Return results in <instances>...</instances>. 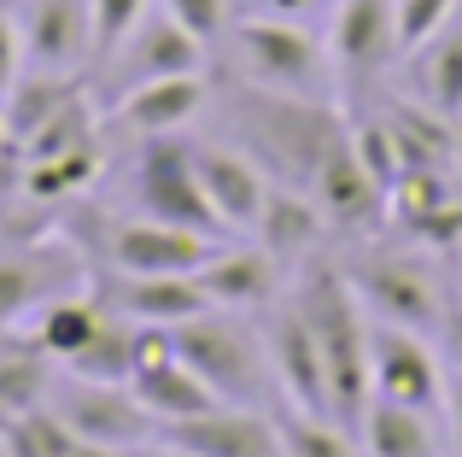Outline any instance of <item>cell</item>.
Masks as SVG:
<instances>
[{"instance_id":"83f0119b","label":"cell","mask_w":462,"mask_h":457,"mask_svg":"<svg viewBox=\"0 0 462 457\" xmlns=\"http://www.w3.org/2000/svg\"><path fill=\"white\" fill-rule=\"evenodd\" d=\"M70 376H94V381H129L135 376V322H124L117 311H106V322L94 329V340L70 358Z\"/></svg>"},{"instance_id":"277c9868","label":"cell","mask_w":462,"mask_h":457,"mask_svg":"<svg viewBox=\"0 0 462 457\" xmlns=\"http://www.w3.org/2000/svg\"><path fill=\"white\" fill-rule=\"evenodd\" d=\"M176 352L199 369L205 387L223 405H263V411L282 405V387H275V369H270V346H263V329H258L252 311L211 305L199 317H188L176 329Z\"/></svg>"},{"instance_id":"9c48e42d","label":"cell","mask_w":462,"mask_h":457,"mask_svg":"<svg viewBox=\"0 0 462 457\" xmlns=\"http://www.w3.org/2000/svg\"><path fill=\"white\" fill-rule=\"evenodd\" d=\"M369 369H374V399H398V405H416V411H439L445 405L451 364H445V346L433 334L374 322L369 329Z\"/></svg>"},{"instance_id":"8d00e7d4","label":"cell","mask_w":462,"mask_h":457,"mask_svg":"<svg viewBox=\"0 0 462 457\" xmlns=\"http://www.w3.org/2000/svg\"><path fill=\"white\" fill-rule=\"evenodd\" d=\"M129 457H193V452L176 446L170 434H152V440H141V446H129Z\"/></svg>"},{"instance_id":"b9f144b4","label":"cell","mask_w":462,"mask_h":457,"mask_svg":"<svg viewBox=\"0 0 462 457\" xmlns=\"http://www.w3.org/2000/svg\"><path fill=\"white\" fill-rule=\"evenodd\" d=\"M0 457H6V446H0Z\"/></svg>"},{"instance_id":"f1b7e54d","label":"cell","mask_w":462,"mask_h":457,"mask_svg":"<svg viewBox=\"0 0 462 457\" xmlns=\"http://www.w3.org/2000/svg\"><path fill=\"white\" fill-rule=\"evenodd\" d=\"M0 446H6V457H70L82 440L70 434V423L53 411V405H30V411H18L6 423Z\"/></svg>"},{"instance_id":"7402d4cb","label":"cell","mask_w":462,"mask_h":457,"mask_svg":"<svg viewBox=\"0 0 462 457\" xmlns=\"http://www.w3.org/2000/svg\"><path fill=\"white\" fill-rule=\"evenodd\" d=\"M357 446H363V457H445L451 440H445L439 411H416V405H398V399H369V411L357 416Z\"/></svg>"},{"instance_id":"ffe728a7","label":"cell","mask_w":462,"mask_h":457,"mask_svg":"<svg viewBox=\"0 0 462 457\" xmlns=\"http://www.w3.org/2000/svg\"><path fill=\"white\" fill-rule=\"evenodd\" d=\"M23 59L30 70H53V77H77L94 59V12L88 0H30L23 12Z\"/></svg>"},{"instance_id":"4fadbf2b","label":"cell","mask_w":462,"mask_h":457,"mask_svg":"<svg viewBox=\"0 0 462 457\" xmlns=\"http://www.w3.org/2000/svg\"><path fill=\"white\" fill-rule=\"evenodd\" d=\"M205 65H211V47H205L193 30H181L164 6H152L135 30L117 42V53L106 59L112 94L135 89V82H152V77H188V70H205Z\"/></svg>"},{"instance_id":"4dcf8cb0","label":"cell","mask_w":462,"mask_h":457,"mask_svg":"<svg viewBox=\"0 0 462 457\" xmlns=\"http://www.w3.org/2000/svg\"><path fill=\"white\" fill-rule=\"evenodd\" d=\"M152 6L158 0H88V12H94V59H112L117 42H124Z\"/></svg>"},{"instance_id":"7a4b0ae2","label":"cell","mask_w":462,"mask_h":457,"mask_svg":"<svg viewBox=\"0 0 462 457\" xmlns=\"http://www.w3.org/2000/svg\"><path fill=\"white\" fill-rule=\"evenodd\" d=\"M228 106H235V147L252 153L270 182L305 188V194H310L316 164L328 159V147L346 135V117L334 112V100L270 94V89H246L240 82L228 94Z\"/></svg>"},{"instance_id":"60d3db41","label":"cell","mask_w":462,"mask_h":457,"mask_svg":"<svg viewBox=\"0 0 462 457\" xmlns=\"http://www.w3.org/2000/svg\"><path fill=\"white\" fill-rule=\"evenodd\" d=\"M6 423H12V411H6V405H0V434H6Z\"/></svg>"},{"instance_id":"603a6c76","label":"cell","mask_w":462,"mask_h":457,"mask_svg":"<svg viewBox=\"0 0 462 457\" xmlns=\"http://www.w3.org/2000/svg\"><path fill=\"white\" fill-rule=\"evenodd\" d=\"M404 94L445 117H462V12L445 23L439 35H428L421 47H410L404 59Z\"/></svg>"},{"instance_id":"30bf717a","label":"cell","mask_w":462,"mask_h":457,"mask_svg":"<svg viewBox=\"0 0 462 457\" xmlns=\"http://www.w3.org/2000/svg\"><path fill=\"white\" fill-rule=\"evenodd\" d=\"M258 329L263 346H270V369H275V387H282V405H299V411H328L334 416V393H328V364H322V346H316L305 311H299L293 287H287L275 305L258 311Z\"/></svg>"},{"instance_id":"d6986e66","label":"cell","mask_w":462,"mask_h":457,"mask_svg":"<svg viewBox=\"0 0 462 457\" xmlns=\"http://www.w3.org/2000/svg\"><path fill=\"white\" fill-rule=\"evenodd\" d=\"M158 434H170L193 457H282L275 411H263V405H211V411L176 428H158Z\"/></svg>"},{"instance_id":"f35d334b","label":"cell","mask_w":462,"mask_h":457,"mask_svg":"<svg viewBox=\"0 0 462 457\" xmlns=\"http://www.w3.org/2000/svg\"><path fill=\"white\" fill-rule=\"evenodd\" d=\"M6 147H18V141H12V129H6V112H0V153Z\"/></svg>"},{"instance_id":"e0dca14e","label":"cell","mask_w":462,"mask_h":457,"mask_svg":"<svg viewBox=\"0 0 462 457\" xmlns=\"http://www.w3.org/2000/svg\"><path fill=\"white\" fill-rule=\"evenodd\" d=\"M310 200L322 206V218L334 223V235H369L386 223V188L363 171V159L351 153V129L328 147V159L310 176Z\"/></svg>"},{"instance_id":"3957f363","label":"cell","mask_w":462,"mask_h":457,"mask_svg":"<svg viewBox=\"0 0 462 457\" xmlns=\"http://www.w3.org/2000/svg\"><path fill=\"white\" fill-rule=\"evenodd\" d=\"M228 65L246 89H270V94H305V100H328L339 82L328 42L310 23H287V18H263V12H235L223 35Z\"/></svg>"},{"instance_id":"ab89813d","label":"cell","mask_w":462,"mask_h":457,"mask_svg":"<svg viewBox=\"0 0 462 457\" xmlns=\"http://www.w3.org/2000/svg\"><path fill=\"white\" fill-rule=\"evenodd\" d=\"M451 164H457V176H462V117H457V159Z\"/></svg>"},{"instance_id":"8992f818","label":"cell","mask_w":462,"mask_h":457,"mask_svg":"<svg viewBox=\"0 0 462 457\" xmlns=\"http://www.w3.org/2000/svg\"><path fill=\"white\" fill-rule=\"evenodd\" d=\"M339 270H346L351 294L363 299L369 322H393V329H416L439 340L451 299H445L439 275L428 270L416 240H410V252H369V258H346Z\"/></svg>"},{"instance_id":"8fae6325","label":"cell","mask_w":462,"mask_h":457,"mask_svg":"<svg viewBox=\"0 0 462 457\" xmlns=\"http://www.w3.org/2000/svg\"><path fill=\"white\" fill-rule=\"evenodd\" d=\"M211 106V77L188 70V77H152L135 89L112 94L106 124L129 141H158V135H188V124Z\"/></svg>"},{"instance_id":"f546056e","label":"cell","mask_w":462,"mask_h":457,"mask_svg":"<svg viewBox=\"0 0 462 457\" xmlns=\"http://www.w3.org/2000/svg\"><path fill=\"white\" fill-rule=\"evenodd\" d=\"M346 129H351V153L363 159V171L393 194V182L404 176V153H398V135H393V124H386V112H369Z\"/></svg>"},{"instance_id":"9a60e30c","label":"cell","mask_w":462,"mask_h":457,"mask_svg":"<svg viewBox=\"0 0 462 457\" xmlns=\"http://www.w3.org/2000/svg\"><path fill=\"white\" fill-rule=\"evenodd\" d=\"M193 171H199V188L228 235L240 240L258 228V211L270 200V176L252 153H240L235 141H193Z\"/></svg>"},{"instance_id":"5bb4252c","label":"cell","mask_w":462,"mask_h":457,"mask_svg":"<svg viewBox=\"0 0 462 457\" xmlns=\"http://www.w3.org/2000/svg\"><path fill=\"white\" fill-rule=\"evenodd\" d=\"M88 287V264L65 247H12L0 252V334L23 329L53 294Z\"/></svg>"},{"instance_id":"ac0fdd59","label":"cell","mask_w":462,"mask_h":457,"mask_svg":"<svg viewBox=\"0 0 462 457\" xmlns=\"http://www.w3.org/2000/svg\"><path fill=\"white\" fill-rule=\"evenodd\" d=\"M287 282H293V270H287L282 258H270V252H263L258 240H246V235L223 240V247L199 264V287L211 294V305L252 311V317H258L263 305H275V299L287 294Z\"/></svg>"},{"instance_id":"5b68a950","label":"cell","mask_w":462,"mask_h":457,"mask_svg":"<svg viewBox=\"0 0 462 457\" xmlns=\"http://www.w3.org/2000/svg\"><path fill=\"white\" fill-rule=\"evenodd\" d=\"M124 211H141V218L158 223H181L199 228L211 240H235L223 223H217L211 200L199 188V171H193V141L188 135H158V141H135V159L124 171Z\"/></svg>"},{"instance_id":"1f68e13d","label":"cell","mask_w":462,"mask_h":457,"mask_svg":"<svg viewBox=\"0 0 462 457\" xmlns=\"http://www.w3.org/2000/svg\"><path fill=\"white\" fill-rule=\"evenodd\" d=\"M181 30H193L205 47H223L228 23H235V0H158Z\"/></svg>"},{"instance_id":"2e32d148","label":"cell","mask_w":462,"mask_h":457,"mask_svg":"<svg viewBox=\"0 0 462 457\" xmlns=\"http://www.w3.org/2000/svg\"><path fill=\"white\" fill-rule=\"evenodd\" d=\"M88 287L106 311H117L124 322H158V329H181L188 317L211 311V294L193 275H117V270H88Z\"/></svg>"},{"instance_id":"74e56055","label":"cell","mask_w":462,"mask_h":457,"mask_svg":"<svg viewBox=\"0 0 462 457\" xmlns=\"http://www.w3.org/2000/svg\"><path fill=\"white\" fill-rule=\"evenodd\" d=\"M70 457H129V452H124V446H94V440H82Z\"/></svg>"},{"instance_id":"6da1fadb","label":"cell","mask_w":462,"mask_h":457,"mask_svg":"<svg viewBox=\"0 0 462 457\" xmlns=\"http://www.w3.org/2000/svg\"><path fill=\"white\" fill-rule=\"evenodd\" d=\"M293 299L305 311L316 346H322V364H328V393H334V416L357 428V416L369 411L374 399V369H369V311L363 299L351 294L346 270L334 258H310L293 270Z\"/></svg>"},{"instance_id":"e575fe53","label":"cell","mask_w":462,"mask_h":457,"mask_svg":"<svg viewBox=\"0 0 462 457\" xmlns=\"http://www.w3.org/2000/svg\"><path fill=\"white\" fill-rule=\"evenodd\" d=\"M246 12H263V18H287V23H310L316 12H334V0H246Z\"/></svg>"},{"instance_id":"d590c367","label":"cell","mask_w":462,"mask_h":457,"mask_svg":"<svg viewBox=\"0 0 462 457\" xmlns=\"http://www.w3.org/2000/svg\"><path fill=\"white\" fill-rule=\"evenodd\" d=\"M439 423H445V440H451V457H462V376H457V369H451V381H445Z\"/></svg>"},{"instance_id":"4316f807","label":"cell","mask_w":462,"mask_h":457,"mask_svg":"<svg viewBox=\"0 0 462 457\" xmlns=\"http://www.w3.org/2000/svg\"><path fill=\"white\" fill-rule=\"evenodd\" d=\"M275 434H282V457H363L357 428L328 416V411L275 405Z\"/></svg>"},{"instance_id":"d6a6232c","label":"cell","mask_w":462,"mask_h":457,"mask_svg":"<svg viewBox=\"0 0 462 457\" xmlns=\"http://www.w3.org/2000/svg\"><path fill=\"white\" fill-rule=\"evenodd\" d=\"M462 12V0H398V47H421Z\"/></svg>"},{"instance_id":"d4e9b609","label":"cell","mask_w":462,"mask_h":457,"mask_svg":"<svg viewBox=\"0 0 462 457\" xmlns=\"http://www.w3.org/2000/svg\"><path fill=\"white\" fill-rule=\"evenodd\" d=\"M129 387L141 393V405L152 411L158 428H176V423H188V416L223 405L211 387H205V376H199V369H193L181 352L170 358V364H152V369H141V376H129Z\"/></svg>"},{"instance_id":"7c38bea8","label":"cell","mask_w":462,"mask_h":457,"mask_svg":"<svg viewBox=\"0 0 462 457\" xmlns=\"http://www.w3.org/2000/svg\"><path fill=\"white\" fill-rule=\"evenodd\" d=\"M328 59L346 82H369L404 59L398 47V0H334L328 12Z\"/></svg>"},{"instance_id":"836d02e7","label":"cell","mask_w":462,"mask_h":457,"mask_svg":"<svg viewBox=\"0 0 462 457\" xmlns=\"http://www.w3.org/2000/svg\"><path fill=\"white\" fill-rule=\"evenodd\" d=\"M23 70H30V59H23V23L0 6V100L12 94V82H18Z\"/></svg>"},{"instance_id":"ba28073f","label":"cell","mask_w":462,"mask_h":457,"mask_svg":"<svg viewBox=\"0 0 462 457\" xmlns=\"http://www.w3.org/2000/svg\"><path fill=\"white\" fill-rule=\"evenodd\" d=\"M59 416L70 423L77 440H94V446H141V440L158 434L152 411L141 405V393L129 381H94V376H70L59 369L53 376V393H47Z\"/></svg>"},{"instance_id":"44dd1931","label":"cell","mask_w":462,"mask_h":457,"mask_svg":"<svg viewBox=\"0 0 462 457\" xmlns=\"http://www.w3.org/2000/svg\"><path fill=\"white\" fill-rule=\"evenodd\" d=\"M246 240H258V247L270 252V258H282L287 270H299V264L322 258V247L334 240V223L322 218V206H316L305 188L270 182V200H263L258 228H252Z\"/></svg>"},{"instance_id":"484cf974","label":"cell","mask_w":462,"mask_h":457,"mask_svg":"<svg viewBox=\"0 0 462 457\" xmlns=\"http://www.w3.org/2000/svg\"><path fill=\"white\" fill-rule=\"evenodd\" d=\"M53 376H59V364L23 329H6V334H0V405H6L12 416L30 411V405H47Z\"/></svg>"},{"instance_id":"cb8c5ba5","label":"cell","mask_w":462,"mask_h":457,"mask_svg":"<svg viewBox=\"0 0 462 457\" xmlns=\"http://www.w3.org/2000/svg\"><path fill=\"white\" fill-rule=\"evenodd\" d=\"M100 322H106V305L94 299V287H70V294H53V299H47V305L23 322V334H30V340L42 346L59 369H65L70 358L94 340V329H100Z\"/></svg>"},{"instance_id":"52a82bcc","label":"cell","mask_w":462,"mask_h":457,"mask_svg":"<svg viewBox=\"0 0 462 457\" xmlns=\"http://www.w3.org/2000/svg\"><path fill=\"white\" fill-rule=\"evenodd\" d=\"M223 240L199 235V228L181 223H158L141 211H117L100 228V270L117 275H193Z\"/></svg>"}]
</instances>
